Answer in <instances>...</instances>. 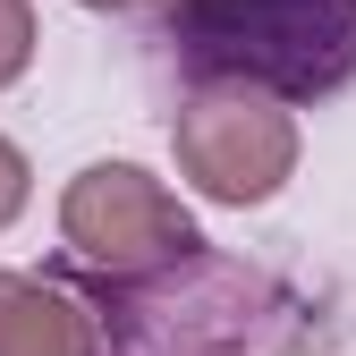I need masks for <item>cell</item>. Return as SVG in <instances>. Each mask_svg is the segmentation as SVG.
<instances>
[{"label":"cell","instance_id":"cell-1","mask_svg":"<svg viewBox=\"0 0 356 356\" xmlns=\"http://www.w3.org/2000/svg\"><path fill=\"white\" fill-rule=\"evenodd\" d=\"M170 34L204 76L280 102L356 76V0H195L187 17H170Z\"/></svg>","mask_w":356,"mask_h":356},{"label":"cell","instance_id":"cell-2","mask_svg":"<svg viewBox=\"0 0 356 356\" xmlns=\"http://www.w3.org/2000/svg\"><path fill=\"white\" fill-rule=\"evenodd\" d=\"M60 238H68L76 263H94L102 280H145V272H161V263L204 246L195 220L178 212V195L161 178H145L136 161H94L60 195Z\"/></svg>","mask_w":356,"mask_h":356},{"label":"cell","instance_id":"cell-3","mask_svg":"<svg viewBox=\"0 0 356 356\" xmlns=\"http://www.w3.org/2000/svg\"><path fill=\"white\" fill-rule=\"evenodd\" d=\"M178 170H187L212 204L280 195V178L297 170V127H289L280 94H254V85L195 94L178 111Z\"/></svg>","mask_w":356,"mask_h":356},{"label":"cell","instance_id":"cell-4","mask_svg":"<svg viewBox=\"0 0 356 356\" xmlns=\"http://www.w3.org/2000/svg\"><path fill=\"white\" fill-rule=\"evenodd\" d=\"M0 356H94V314L26 272H0Z\"/></svg>","mask_w":356,"mask_h":356},{"label":"cell","instance_id":"cell-5","mask_svg":"<svg viewBox=\"0 0 356 356\" xmlns=\"http://www.w3.org/2000/svg\"><path fill=\"white\" fill-rule=\"evenodd\" d=\"M34 60V9L26 0H0V85H17Z\"/></svg>","mask_w":356,"mask_h":356},{"label":"cell","instance_id":"cell-6","mask_svg":"<svg viewBox=\"0 0 356 356\" xmlns=\"http://www.w3.org/2000/svg\"><path fill=\"white\" fill-rule=\"evenodd\" d=\"M17 212H26V153L0 136V229H9Z\"/></svg>","mask_w":356,"mask_h":356},{"label":"cell","instance_id":"cell-7","mask_svg":"<svg viewBox=\"0 0 356 356\" xmlns=\"http://www.w3.org/2000/svg\"><path fill=\"white\" fill-rule=\"evenodd\" d=\"M153 9H161V17H187V9H195V0H153Z\"/></svg>","mask_w":356,"mask_h":356},{"label":"cell","instance_id":"cell-8","mask_svg":"<svg viewBox=\"0 0 356 356\" xmlns=\"http://www.w3.org/2000/svg\"><path fill=\"white\" fill-rule=\"evenodd\" d=\"M85 9H127V0H85Z\"/></svg>","mask_w":356,"mask_h":356}]
</instances>
